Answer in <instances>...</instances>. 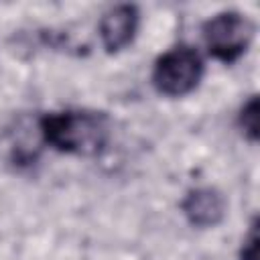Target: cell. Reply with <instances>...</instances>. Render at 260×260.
<instances>
[{
    "label": "cell",
    "mask_w": 260,
    "mask_h": 260,
    "mask_svg": "<svg viewBox=\"0 0 260 260\" xmlns=\"http://www.w3.org/2000/svg\"><path fill=\"white\" fill-rule=\"evenodd\" d=\"M39 134L45 144L77 156L100 154L110 138L108 116L91 110H63L39 118Z\"/></svg>",
    "instance_id": "obj_1"
},
{
    "label": "cell",
    "mask_w": 260,
    "mask_h": 260,
    "mask_svg": "<svg viewBox=\"0 0 260 260\" xmlns=\"http://www.w3.org/2000/svg\"><path fill=\"white\" fill-rule=\"evenodd\" d=\"M203 77L201 55L187 45L165 51L152 67V85L158 93L169 98H181L191 93Z\"/></svg>",
    "instance_id": "obj_2"
},
{
    "label": "cell",
    "mask_w": 260,
    "mask_h": 260,
    "mask_svg": "<svg viewBox=\"0 0 260 260\" xmlns=\"http://www.w3.org/2000/svg\"><path fill=\"white\" fill-rule=\"evenodd\" d=\"M254 35V24L240 12L225 10L211 16L203 24V41L211 57L221 63L240 59Z\"/></svg>",
    "instance_id": "obj_3"
},
{
    "label": "cell",
    "mask_w": 260,
    "mask_h": 260,
    "mask_svg": "<svg viewBox=\"0 0 260 260\" xmlns=\"http://www.w3.org/2000/svg\"><path fill=\"white\" fill-rule=\"evenodd\" d=\"M138 8L132 4H118L114 8H110L98 26L102 45L108 53H118L122 49H126L138 28Z\"/></svg>",
    "instance_id": "obj_4"
},
{
    "label": "cell",
    "mask_w": 260,
    "mask_h": 260,
    "mask_svg": "<svg viewBox=\"0 0 260 260\" xmlns=\"http://www.w3.org/2000/svg\"><path fill=\"white\" fill-rule=\"evenodd\" d=\"M183 215L195 228H213L225 215V199L213 187H195L181 201Z\"/></svg>",
    "instance_id": "obj_5"
},
{
    "label": "cell",
    "mask_w": 260,
    "mask_h": 260,
    "mask_svg": "<svg viewBox=\"0 0 260 260\" xmlns=\"http://www.w3.org/2000/svg\"><path fill=\"white\" fill-rule=\"evenodd\" d=\"M258 110H260V106H258V98L256 95H252L242 106V110H240L238 122H240V128L244 132V136L250 142H256L258 140Z\"/></svg>",
    "instance_id": "obj_6"
},
{
    "label": "cell",
    "mask_w": 260,
    "mask_h": 260,
    "mask_svg": "<svg viewBox=\"0 0 260 260\" xmlns=\"http://www.w3.org/2000/svg\"><path fill=\"white\" fill-rule=\"evenodd\" d=\"M240 260H258V219L256 217L252 219L248 234L242 240Z\"/></svg>",
    "instance_id": "obj_7"
}]
</instances>
